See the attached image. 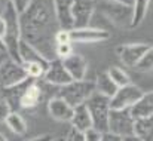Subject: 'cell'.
Segmentation results:
<instances>
[{"label":"cell","mask_w":153,"mask_h":141,"mask_svg":"<svg viewBox=\"0 0 153 141\" xmlns=\"http://www.w3.org/2000/svg\"><path fill=\"white\" fill-rule=\"evenodd\" d=\"M21 39L34 46L49 62L56 59L55 36L61 30L53 0H33L19 13Z\"/></svg>","instance_id":"obj_1"},{"label":"cell","mask_w":153,"mask_h":141,"mask_svg":"<svg viewBox=\"0 0 153 141\" xmlns=\"http://www.w3.org/2000/svg\"><path fill=\"white\" fill-rule=\"evenodd\" d=\"M3 19H4V45L7 49V56L12 58L13 61L21 62L19 58V42H21V25H19V13L13 7V4L7 0L4 4V12H3Z\"/></svg>","instance_id":"obj_2"},{"label":"cell","mask_w":153,"mask_h":141,"mask_svg":"<svg viewBox=\"0 0 153 141\" xmlns=\"http://www.w3.org/2000/svg\"><path fill=\"white\" fill-rule=\"evenodd\" d=\"M97 10L104 15L113 25L119 28H131L132 4L117 0H97Z\"/></svg>","instance_id":"obj_3"},{"label":"cell","mask_w":153,"mask_h":141,"mask_svg":"<svg viewBox=\"0 0 153 141\" xmlns=\"http://www.w3.org/2000/svg\"><path fill=\"white\" fill-rule=\"evenodd\" d=\"M85 104H86L91 119H92V128L102 134L108 132V116H110V110H111L110 98L95 92L89 96V99Z\"/></svg>","instance_id":"obj_4"},{"label":"cell","mask_w":153,"mask_h":141,"mask_svg":"<svg viewBox=\"0 0 153 141\" xmlns=\"http://www.w3.org/2000/svg\"><path fill=\"white\" fill-rule=\"evenodd\" d=\"M92 94H95V82H91L86 79L73 80L59 89V96L65 99L73 108L80 104H85Z\"/></svg>","instance_id":"obj_5"},{"label":"cell","mask_w":153,"mask_h":141,"mask_svg":"<svg viewBox=\"0 0 153 141\" xmlns=\"http://www.w3.org/2000/svg\"><path fill=\"white\" fill-rule=\"evenodd\" d=\"M135 129V119L131 114V108H111L108 116V132L120 137L128 138L134 137Z\"/></svg>","instance_id":"obj_6"},{"label":"cell","mask_w":153,"mask_h":141,"mask_svg":"<svg viewBox=\"0 0 153 141\" xmlns=\"http://www.w3.org/2000/svg\"><path fill=\"white\" fill-rule=\"evenodd\" d=\"M27 79H30V77L22 64L13 61L9 56L0 62V88L1 89L16 86V85L25 82Z\"/></svg>","instance_id":"obj_7"},{"label":"cell","mask_w":153,"mask_h":141,"mask_svg":"<svg viewBox=\"0 0 153 141\" xmlns=\"http://www.w3.org/2000/svg\"><path fill=\"white\" fill-rule=\"evenodd\" d=\"M97 10V0H74L71 7L74 28L89 27V21Z\"/></svg>","instance_id":"obj_8"},{"label":"cell","mask_w":153,"mask_h":141,"mask_svg":"<svg viewBox=\"0 0 153 141\" xmlns=\"http://www.w3.org/2000/svg\"><path fill=\"white\" fill-rule=\"evenodd\" d=\"M143 91L135 86V85H128V86H123V88H119V91L114 94V96L110 99V105L111 108H119V110H123V108H131L141 96H143Z\"/></svg>","instance_id":"obj_9"},{"label":"cell","mask_w":153,"mask_h":141,"mask_svg":"<svg viewBox=\"0 0 153 141\" xmlns=\"http://www.w3.org/2000/svg\"><path fill=\"white\" fill-rule=\"evenodd\" d=\"M43 80L48 83V85H53V86H65L68 85L70 82H73V77L70 76V73L67 71V68L64 67V62L62 59L56 58L49 62V67L48 70L45 71V76H43Z\"/></svg>","instance_id":"obj_10"},{"label":"cell","mask_w":153,"mask_h":141,"mask_svg":"<svg viewBox=\"0 0 153 141\" xmlns=\"http://www.w3.org/2000/svg\"><path fill=\"white\" fill-rule=\"evenodd\" d=\"M110 36H111V34H110L107 30L92 28V27L71 28V30H70L71 43H97V42L108 40Z\"/></svg>","instance_id":"obj_11"},{"label":"cell","mask_w":153,"mask_h":141,"mask_svg":"<svg viewBox=\"0 0 153 141\" xmlns=\"http://www.w3.org/2000/svg\"><path fill=\"white\" fill-rule=\"evenodd\" d=\"M149 45L144 43H129V45H120L116 49L120 61L126 67H137V64L141 61L144 53L149 50Z\"/></svg>","instance_id":"obj_12"},{"label":"cell","mask_w":153,"mask_h":141,"mask_svg":"<svg viewBox=\"0 0 153 141\" xmlns=\"http://www.w3.org/2000/svg\"><path fill=\"white\" fill-rule=\"evenodd\" d=\"M48 110L52 117L59 122H70L73 117V111H74V108L61 96L52 98L48 102Z\"/></svg>","instance_id":"obj_13"},{"label":"cell","mask_w":153,"mask_h":141,"mask_svg":"<svg viewBox=\"0 0 153 141\" xmlns=\"http://www.w3.org/2000/svg\"><path fill=\"white\" fill-rule=\"evenodd\" d=\"M62 62L67 71L70 73V76L73 77V80H85V76L88 71V62L82 55L73 53L68 58L62 59Z\"/></svg>","instance_id":"obj_14"},{"label":"cell","mask_w":153,"mask_h":141,"mask_svg":"<svg viewBox=\"0 0 153 141\" xmlns=\"http://www.w3.org/2000/svg\"><path fill=\"white\" fill-rule=\"evenodd\" d=\"M73 1H74V0H53L56 19H58V22H59V27L64 28V30H71V28H74L73 15H71Z\"/></svg>","instance_id":"obj_15"},{"label":"cell","mask_w":153,"mask_h":141,"mask_svg":"<svg viewBox=\"0 0 153 141\" xmlns=\"http://www.w3.org/2000/svg\"><path fill=\"white\" fill-rule=\"evenodd\" d=\"M42 99H43V89L40 88V85L36 80H33L27 86L25 92L22 94L21 99H19V108H25V110L34 108L42 102Z\"/></svg>","instance_id":"obj_16"},{"label":"cell","mask_w":153,"mask_h":141,"mask_svg":"<svg viewBox=\"0 0 153 141\" xmlns=\"http://www.w3.org/2000/svg\"><path fill=\"white\" fill-rule=\"evenodd\" d=\"M131 114L134 119L153 117V91L143 94V96L131 107Z\"/></svg>","instance_id":"obj_17"},{"label":"cell","mask_w":153,"mask_h":141,"mask_svg":"<svg viewBox=\"0 0 153 141\" xmlns=\"http://www.w3.org/2000/svg\"><path fill=\"white\" fill-rule=\"evenodd\" d=\"M71 128L79 129L82 132H86L88 129H92V119L89 114V110L86 107V104H80L77 107H74L73 111V117L70 120Z\"/></svg>","instance_id":"obj_18"},{"label":"cell","mask_w":153,"mask_h":141,"mask_svg":"<svg viewBox=\"0 0 153 141\" xmlns=\"http://www.w3.org/2000/svg\"><path fill=\"white\" fill-rule=\"evenodd\" d=\"M19 58L22 64H28V62H39L43 64L46 67H49V61L36 49L34 46H31L30 43H27L25 40L21 39L19 42Z\"/></svg>","instance_id":"obj_19"},{"label":"cell","mask_w":153,"mask_h":141,"mask_svg":"<svg viewBox=\"0 0 153 141\" xmlns=\"http://www.w3.org/2000/svg\"><path fill=\"white\" fill-rule=\"evenodd\" d=\"M117 91H119V86L111 80L108 71H100L97 74V79H95V92L104 95V96H108L111 99Z\"/></svg>","instance_id":"obj_20"},{"label":"cell","mask_w":153,"mask_h":141,"mask_svg":"<svg viewBox=\"0 0 153 141\" xmlns=\"http://www.w3.org/2000/svg\"><path fill=\"white\" fill-rule=\"evenodd\" d=\"M134 135L140 141H153V117L135 119Z\"/></svg>","instance_id":"obj_21"},{"label":"cell","mask_w":153,"mask_h":141,"mask_svg":"<svg viewBox=\"0 0 153 141\" xmlns=\"http://www.w3.org/2000/svg\"><path fill=\"white\" fill-rule=\"evenodd\" d=\"M149 3L150 0H132V24H131V28L134 27H138L146 15H147V9H149Z\"/></svg>","instance_id":"obj_22"},{"label":"cell","mask_w":153,"mask_h":141,"mask_svg":"<svg viewBox=\"0 0 153 141\" xmlns=\"http://www.w3.org/2000/svg\"><path fill=\"white\" fill-rule=\"evenodd\" d=\"M4 123H6L7 128H9L13 134H16V135H24V134L27 132V123H25L24 117H22L18 111H12V113L7 116V119H6Z\"/></svg>","instance_id":"obj_23"},{"label":"cell","mask_w":153,"mask_h":141,"mask_svg":"<svg viewBox=\"0 0 153 141\" xmlns=\"http://www.w3.org/2000/svg\"><path fill=\"white\" fill-rule=\"evenodd\" d=\"M107 71H108V74H110L111 80H113L119 88H123V86L131 85V77H129V76H128V73H126L125 70H122L120 67L113 65V67H110Z\"/></svg>","instance_id":"obj_24"},{"label":"cell","mask_w":153,"mask_h":141,"mask_svg":"<svg viewBox=\"0 0 153 141\" xmlns=\"http://www.w3.org/2000/svg\"><path fill=\"white\" fill-rule=\"evenodd\" d=\"M22 65L25 67V70L28 73V77L30 79H34V80H37L39 77H43L45 76V71L48 70L46 65L39 64V62H28V64H22Z\"/></svg>","instance_id":"obj_25"},{"label":"cell","mask_w":153,"mask_h":141,"mask_svg":"<svg viewBox=\"0 0 153 141\" xmlns=\"http://www.w3.org/2000/svg\"><path fill=\"white\" fill-rule=\"evenodd\" d=\"M135 70L140 71V73H147V71H152L153 70V46L149 47V50L144 53L141 61L137 64Z\"/></svg>","instance_id":"obj_26"},{"label":"cell","mask_w":153,"mask_h":141,"mask_svg":"<svg viewBox=\"0 0 153 141\" xmlns=\"http://www.w3.org/2000/svg\"><path fill=\"white\" fill-rule=\"evenodd\" d=\"M12 105L9 104V101L4 98V96H0V123L1 122H6L7 116L12 113Z\"/></svg>","instance_id":"obj_27"},{"label":"cell","mask_w":153,"mask_h":141,"mask_svg":"<svg viewBox=\"0 0 153 141\" xmlns=\"http://www.w3.org/2000/svg\"><path fill=\"white\" fill-rule=\"evenodd\" d=\"M73 43H61V45H56V58L59 59H65L68 58L70 55H73Z\"/></svg>","instance_id":"obj_28"},{"label":"cell","mask_w":153,"mask_h":141,"mask_svg":"<svg viewBox=\"0 0 153 141\" xmlns=\"http://www.w3.org/2000/svg\"><path fill=\"white\" fill-rule=\"evenodd\" d=\"M55 42H56V45H61V43H71L70 30L61 28V30L56 33V36H55Z\"/></svg>","instance_id":"obj_29"},{"label":"cell","mask_w":153,"mask_h":141,"mask_svg":"<svg viewBox=\"0 0 153 141\" xmlns=\"http://www.w3.org/2000/svg\"><path fill=\"white\" fill-rule=\"evenodd\" d=\"M9 1L13 4V7L16 9L18 13H22V12L30 6V3H31L33 0H9Z\"/></svg>","instance_id":"obj_30"},{"label":"cell","mask_w":153,"mask_h":141,"mask_svg":"<svg viewBox=\"0 0 153 141\" xmlns=\"http://www.w3.org/2000/svg\"><path fill=\"white\" fill-rule=\"evenodd\" d=\"M85 138H86V141H101L102 132L94 129V128H92V129H88V131L85 132Z\"/></svg>","instance_id":"obj_31"},{"label":"cell","mask_w":153,"mask_h":141,"mask_svg":"<svg viewBox=\"0 0 153 141\" xmlns=\"http://www.w3.org/2000/svg\"><path fill=\"white\" fill-rule=\"evenodd\" d=\"M67 138L70 141H86L85 132H82V131H79V129H74V128H71V131H70V134L67 135Z\"/></svg>","instance_id":"obj_32"},{"label":"cell","mask_w":153,"mask_h":141,"mask_svg":"<svg viewBox=\"0 0 153 141\" xmlns=\"http://www.w3.org/2000/svg\"><path fill=\"white\" fill-rule=\"evenodd\" d=\"M101 141H123V138H120V137H117L111 132H104Z\"/></svg>","instance_id":"obj_33"},{"label":"cell","mask_w":153,"mask_h":141,"mask_svg":"<svg viewBox=\"0 0 153 141\" xmlns=\"http://www.w3.org/2000/svg\"><path fill=\"white\" fill-rule=\"evenodd\" d=\"M53 138H52L51 135H40V137H36V138H33V140L30 141H52Z\"/></svg>","instance_id":"obj_34"},{"label":"cell","mask_w":153,"mask_h":141,"mask_svg":"<svg viewBox=\"0 0 153 141\" xmlns=\"http://www.w3.org/2000/svg\"><path fill=\"white\" fill-rule=\"evenodd\" d=\"M0 53H7V49H6V45H4L3 36H0Z\"/></svg>","instance_id":"obj_35"},{"label":"cell","mask_w":153,"mask_h":141,"mask_svg":"<svg viewBox=\"0 0 153 141\" xmlns=\"http://www.w3.org/2000/svg\"><path fill=\"white\" fill-rule=\"evenodd\" d=\"M4 28H6V25H4V19H3V16H0V36L4 34Z\"/></svg>","instance_id":"obj_36"},{"label":"cell","mask_w":153,"mask_h":141,"mask_svg":"<svg viewBox=\"0 0 153 141\" xmlns=\"http://www.w3.org/2000/svg\"><path fill=\"white\" fill-rule=\"evenodd\" d=\"M123 141H140V140H138V138H137V137L134 135V137H128V138H123Z\"/></svg>","instance_id":"obj_37"},{"label":"cell","mask_w":153,"mask_h":141,"mask_svg":"<svg viewBox=\"0 0 153 141\" xmlns=\"http://www.w3.org/2000/svg\"><path fill=\"white\" fill-rule=\"evenodd\" d=\"M67 140V137H58V138H53L52 141H65Z\"/></svg>","instance_id":"obj_38"},{"label":"cell","mask_w":153,"mask_h":141,"mask_svg":"<svg viewBox=\"0 0 153 141\" xmlns=\"http://www.w3.org/2000/svg\"><path fill=\"white\" fill-rule=\"evenodd\" d=\"M0 141H7V138L4 135H0Z\"/></svg>","instance_id":"obj_39"},{"label":"cell","mask_w":153,"mask_h":141,"mask_svg":"<svg viewBox=\"0 0 153 141\" xmlns=\"http://www.w3.org/2000/svg\"><path fill=\"white\" fill-rule=\"evenodd\" d=\"M117 1H123V3H132V0H117Z\"/></svg>","instance_id":"obj_40"},{"label":"cell","mask_w":153,"mask_h":141,"mask_svg":"<svg viewBox=\"0 0 153 141\" xmlns=\"http://www.w3.org/2000/svg\"><path fill=\"white\" fill-rule=\"evenodd\" d=\"M65 141H70V140H68V138H67V140H65Z\"/></svg>","instance_id":"obj_41"}]
</instances>
